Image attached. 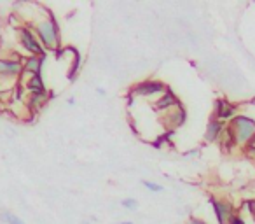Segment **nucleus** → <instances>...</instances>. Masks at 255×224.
I'll return each instance as SVG.
<instances>
[{"label": "nucleus", "mask_w": 255, "mask_h": 224, "mask_svg": "<svg viewBox=\"0 0 255 224\" xmlns=\"http://www.w3.org/2000/svg\"><path fill=\"white\" fill-rule=\"evenodd\" d=\"M229 130L233 133L234 142L247 144L255 137V121L250 118H245V116H238L233 119Z\"/></svg>", "instance_id": "f257e3e1"}, {"label": "nucleus", "mask_w": 255, "mask_h": 224, "mask_svg": "<svg viewBox=\"0 0 255 224\" xmlns=\"http://www.w3.org/2000/svg\"><path fill=\"white\" fill-rule=\"evenodd\" d=\"M37 32H39L40 40L44 42V46L47 47H56L58 44V26L54 23V19H47V21H40L37 25Z\"/></svg>", "instance_id": "f03ea898"}, {"label": "nucleus", "mask_w": 255, "mask_h": 224, "mask_svg": "<svg viewBox=\"0 0 255 224\" xmlns=\"http://www.w3.org/2000/svg\"><path fill=\"white\" fill-rule=\"evenodd\" d=\"M21 42H23V46L30 51V53H33V54H42L44 53V47L40 46V42H37L35 37L30 33V30H26V28L21 30Z\"/></svg>", "instance_id": "7ed1b4c3"}, {"label": "nucleus", "mask_w": 255, "mask_h": 224, "mask_svg": "<svg viewBox=\"0 0 255 224\" xmlns=\"http://www.w3.org/2000/svg\"><path fill=\"white\" fill-rule=\"evenodd\" d=\"M213 209H215L217 214V219H219L220 224H229V221L233 219V210H231L229 203H224V202H215L213 200Z\"/></svg>", "instance_id": "20e7f679"}, {"label": "nucleus", "mask_w": 255, "mask_h": 224, "mask_svg": "<svg viewBox=\"0 0 255 224\" xmlns=\"http://www.w3.org/2000/svg\"><path fill=\"white\" fill-rule=\"evenodd\" d=\"M164 91V86L157 81H149V82H142L135 88L136 95H142V96H149V95H156V93Z\"/></svg>", "instance_id": "39448f33"}, {"label": "nucleus", "mask_w": 255, "mask_h": 224, "mask_svg": "<svg viewBox=\"0 0 255 224\" xmlns=\"http://www.w3.org/2000/svg\"><path fill=\"white\" fill-rule=\"evenodd\" d=\"M21 72V65L16 61L9 60H0V75L2 77H14Z\"/></svg>", "instance_id": "423d86ee"}, {"label": "nucleus", "mask_w": 255, "mask_h": 224, "mask_svg": "<svg viewBox=\"0 0 255 224\" xmlns=\"http://www.w3.org/2000/svg\"><path fill=\"white\" fill-rule=\"evenodd\" d=\"M217 118H219V121H224V119H229L231 116L236 112V109H234L233 105H231L229 102H226V100H219L217 102Z\"/></svg>", "instance_id": "0eeeda50"}, {"label": "nucleus", "mask_w": 255, "mask_h": 224, "mask_svg": "<svg viewBox=\"0 0 255 224\" xmlns=\"http://www.w3.org/2000/svg\"><path fill=\"white\" fill-rule=\"evenodd\" d=\"M222 123L220 121H212L208 125V130H206V140H210V142H212V140H217V137H219V133L222 132Z\"/></svg>", "instance_id": "6e6552de"}, {"label": "nucleus", "mask_w": 255, "mask_h": 224, "mask_svg": "<svg viewBox=\"0 0 255 224\" xmlns=\"http://www.w3.org/2000/svg\"><path fill=\"white\" fill-rule=\"evenodd\" d=\"M42 60L44 58H33L30 56V60L26 61V72L33 75H40V65H42Z\"/></svg>", "instance_id": "1a4fd4ad"}, {"label": "nucleus", "mask_w": 255, "mask_h": 224, "mask_svg": "<svg viewBox=\"0 0 255 224\" xmlns=\"http://www.w3.org/2000/svg\"><path fill=\"white\" fill-rule=\"evenodd\" d=\"M28 88L32 93H42L46 91L44 89V84H42V79H40V75H33L32 79L28 81Z\"/></svg>", "instance_id": "9d476101"}, {"label": "nucleus", "mask_w": 255, "mask_h": 224, "mask_svg": "<svg viewBox=\"0 0 255 224\" xmlns=\"http://www.w3.org/2000/svg\"><path fill=\"white\" fill-rule=\"evenodd\" d=\"M175 103H178V102H177V98H175L173 93H166V95H164V98L157 102V107H159V109H164V107L175 105Z\"/></svg>", "instance_id": "9b49d317"}, {"label": "nucleus", "mask_w": 255, "mask_h": 224, "mask_svg": "<svg viewBox=\"0 0 255 224\" xmlns=\"http://www.w3.org/2000/svg\"><path fill=\"white\" fill-rule=\"evenodd\" d=\"M46 96H47L46 91H42V93H32V98H30V105H32V107H39L40 103L46 102Z\"/></svg>", "instance_id": "f8f14e48"}, {"label": "nucleus", "mask_w": 255, "mask_h": 224, "mask_svg": "<svg viewBox=\"0 0 255 224\" xmlns=\"http://www.w3.org/2000/svg\"><path fill=\"white\" fill-rule=\"evenodd\" d=\"M0 217H2V221H5V223H9V224H25L19 217L12 216L11 212H4Z\"/></svg>", "instance_id": "ddd939ff"}, {"label": "nucleus", "mask_w": 255, "mask_h": 224, "mask_svg": "<svg viewBox=\"0 0 255 224\" xmlns=\"http://www.w3.org/2000/svg\"><path fill=\"white\" fill-rule=\"evenodd\" d=\"M123 205L126 207V209H129V210H136V209H138V202H136V200H124Z\"/></svg>", "instance_id": "4468645a"}, {"label": "nucleus", "mask_w": 255, "mask_h": 224, "mask_svg": "<svg viewBox=\"0 0 255 224\" xmlns=\"http://www.w3.org/2000/svg\"><path fill=\"white\" fill-rule=\"evenodd\" d=\"M143 186H145L149 191H156V193H159V191H163V186H159V184H152V182H143Z\"/></svg>", "instance_id": "2eb2a0df"}, {"label": "nucleus", "mask_w": 255, "mask_h": 224, "mask_svg": "<svg viewBox=\"0 0 255 224\" xmlns=\"http://www.w3.org/2000/svg\"><path fill=\"white\" fill-rule=\"evenodd\" d=\"M229 224H243V219H240V217H233V219L229 221Z\"/></svg>", "instance_id": "dca6fc26"}, {"label": "nucleus", "mask_w": 255, "mask_h": 224, "mask_svg": "<svg viewBox=\"0 0 255 224\" xmlns=\"http://www.w3.org/2000/svg\"><path fill=\"white\" fill-rule=\"evenodd\" d=\"M250 209H252V214L255 216V200H254V202H250Z\"/></svg>", "instance_id": "f3484780"}, {"label": "nucleus", "mask_w": 255, "mask_h": 224, "mask_svg": "<svg viewBox=\"0 0 255 224\" xmlns=\"http://www.w3.org/2000/svg\"><path fill=\"white\" fill-rule=\"evenodd\" d=\"M189 224H205V223H203V221H198V219H192Z\"/></svg>", "instance_id": "a211bd4d"}, {"label": "nucleus", "mask_w": 255, "mask_h": 224, "mask_svg": "<svg viewBox=\"0 0 255 224\" xmlns=\"http://www.w3.org/2000/svg\"><path fill=\"white\" fill-rule=\"evenodd\" d=\"M121 224H133V223H121Z\"/></svg>", "instance_id": "6ab92c4d"}]
</instances>
